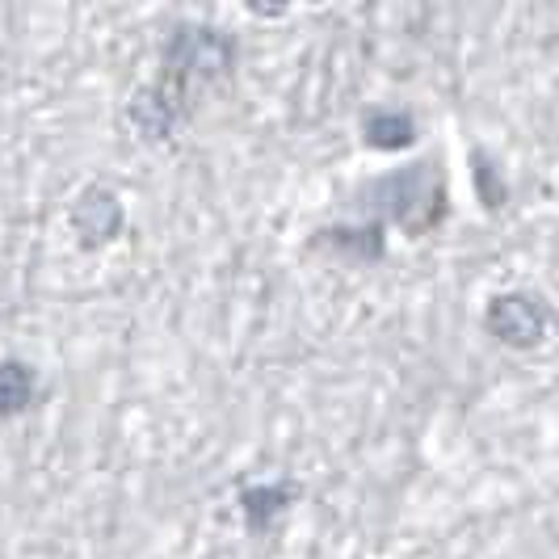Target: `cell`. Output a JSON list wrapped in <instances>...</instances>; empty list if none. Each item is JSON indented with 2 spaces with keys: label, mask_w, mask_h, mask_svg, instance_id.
<instances>
[{
  "label": "cell",
  "mask_w": 559,
  "mask_h": 559,
  "mask_svg": "<svg viewBox=\"0 0 559 559\" xmlns=\"http://www.w3.org/2000/svg\"><path fill=\"white\" fill-rule=\"evenodd\" d=\"M231 59H236V47L227 38L224 29H211V26H194V29H181L168 47V88H177L186 97L190 84H206V81H219L231 72Z\"/></svg>",
  "instance_id": "6da1fadb"
},
{
  "label": "cell",
  "mask_w": 559,
  "mask_h": 559,
  "mask_svg": "<svg viewBox=\"0 0 559 559\" xmlns=\"http://www.w3.org/2000/svg\"><path fill=\"white\" fill-rule=\"evenodd\" d=\"M379 190L388 194L383 198V202H388V215H392L404 231H420V227L438 224L442 202H447L442 181H438V168L425 165V160L400 168L388 181H379Z\"/></svg>",
  "instance_id": "7a4b0ae2"
},
{
  "label": "cell",
  "mask_w": 559,
  "mask_h": 559,
  "mask_svg": "<svg viewBox=\"0 0 559 559\" xmlns=\"http://www.w3.org/2000/svg\"><path fill=\"white\" fill-rule=\"evenodd\" d=\"M488 329L492 336H501L504 345L526 349V345H538L547 333V308L531 295H497L488 308Z\"/></svg>",
  "instance_id": "3957f363"
},
{
  "label": "cell",
  "mask_w": 559,
  "mask_h": 559,
  "mask_svg": "<svg viewBox=\"0 0 559 559\" xmlns=\"http://www.w3.org/2000/svg\"><path fill=\"white\" fill-rule=\"evenodd\" d=\"M186 97L177 93V88H168V84H147L135 93V102H131V122H135V131H140L143 140H168L173 131H177V122H181V106Z\"/></svg>",
  "instance_id": "277c9868"
},
{
  "label": "cell",
  "mask_w": 559,
  "mask_h": 559,
  "mask_svg": "<svg viewBox=\"0 0 559 559\" xmlns=\"http://www.w3.org/2000/svg\"><path fill=\"white\" fill-rule=\"evenodd\" d=\"M72 227H76V236H81L84 245H106L118 236V227H122V202L110 194V190H102V186H93V190H84L76 198V206H72Z\"/></svg>",
  "instance_id": "5b68a950"
},
{
  "label": "cell",
  "mask_w": 559,
  "mask_h": 559,
  "mask_svg": "<svg viewBox=\"0 0 559 559\" xmlns=\"http://www.w3.org/2000/svg\"><path fill=\"white\" fill-rule=\"evenodd\" d=\"M34 400V370L26 362H0V417H17L26 413Z\"/></svg>",
  "instance_id": "8992f818"
},
{
  "label": "cell",
  "mask_w": 559,
  "mask_h": 559,
  "mask_svg": "<svg viewBox=\"0 0 559 559\" xmlns=\"http://www.w3.org/2000/svg\"><path fill=\"white\" fill-rule=\"evenodd\" d=\"M413 140H417V127H413L408 114L383 110V114H370V118H366V143H370V147L395 152V147H408Z\"/></svg>",
  "instance_id": "52a82bcc"
},
{
  "label": "cell",
  "mask_w": 559,
  "mask_h": 559,
  "mask_svg": "<svg viewBox=\"0 0 559 559\" xmlns=\"http://www.w3.org/2000/svg\"><path fill=\"white\" fill-rule=\"evenodd\" d=\"M286 501H290V492H286V488H261V492H249V497H245L249 522L252 526H257V522H265V518H270V513H278Z\"/></svg>",
  "instance_id": "ba28073f"
}]
</instances>
